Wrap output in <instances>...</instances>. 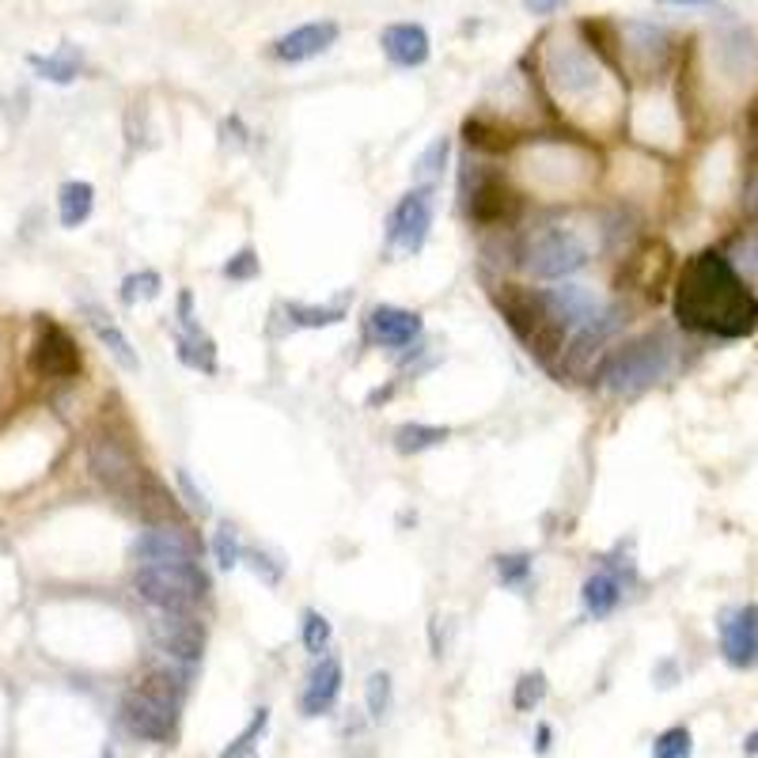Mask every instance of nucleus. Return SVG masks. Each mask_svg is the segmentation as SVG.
Listing matches in <instances>:
<instances>
[{
	"mask_svg": "<svg viewBox=\"0 0 758 758\" xmlns=\"http://www.w3.org/2000/svg\"><path fill=\"white\" fill-rule=\"evenodd\" d=\"M599 58L584 42L554 38L546 50V80L561 99H588L599 88Z\"/></svg>",
	"mask_w": 758,
	"mask_h": 758,
	"instance_id": "nucleus-8",
	"label": "nucleus"
},
{
	"mask_svg": "<svg viewBox=\"0 0 758 758\" xmlns=\"http://www.w3.org/2000/svg\"><path fill=\"white\" fill-rule=\"evenodd\" d=\"M178 326H183V331L175 334V353H178V361H183L186 369L213 376V372H216V341L209 338L206 331H201V323L194 319V311L178 315Z\"/></svg>",
	"mask_w": 758,
	"mask_h": 758,
	"instance_id": "nucleus-21",
	"label": "nucleus"
},
{
	"mask_svg": "<svg viewBox=\"0 0 758 758\" xmlns=\"http://www.w3.org/2000/svg\"><path fill=\"white\" fill-rule=\"evenodd\" d=\"M88 463H91V471H96V479L103 482L114 497L129 501L133 508H140V512H148V501H167L163 489L152 482V474L140 467L129 440L114 433V428H96V433H91Z\"/></svg>",
	"mask_w": 758,
	"mask_h": 758,
	"instance_id": "nucleus-2",
	"label": "nucleus"
},
{
	"mask_svg": "<svg viewBox=\"0 0 758 758\" xmlns=\"http://www.w3.org/2000/svg\"><path fill=\"white\" fill-rule=\"evenodd\" d=\"M744 751H747V755H758V729L744 740Z\"/></svg>",
	"mask_w": 758,
	"mask_h": 758,
	"instance_id": "nucleus-43",
	"label": "nucleus"
},
{
	"mask_svg": "<svg viewBox=\"0 0 758 758\" xmlns=\"http://www.w3.org/2000/svg\"><path fill=\"white\" fill-rule=\"evenodd\" d=\"M660 4H671V8H717L721 0H660Z\"/></svg>",
	"mask_w": 758,
	"mask_h": 758,
	"instance_id": "nucleus-42",
	"label": "nucleus"
},
{
	"mask_svg": "<svg viewBox=\"0 0 758 758\" xmlns=\"http://www.w3.org/2000/svg\"><path fill=\"white\" fill-rule=\"evenodd\" d=\"M119 717L129 736L148 740V744H167V740L175 736L178 709L167 706L163 698H156V694H148L145 686H133L126 698H122Z\"/></svg>",
	"mask_w": 758,
	"mask_h": 758,
	"instance_id": "nucleus-10",
	"label": "nucleus"
},
{
	"mask_svg": "<svg viewBox=\"0 0 758 758\" xmlns=\"http://www.w3.org/2000/svg\"><path fill=\"white\" fill-rule=\"evenodd\" d=\"M103 758H114V755H111V751H107V755H103Z\"/></svg>",
	"mask_w": 758,
	"mask_h": 758,
	"instance_id": "nucleus-44",
	"label": "nucleus"
},
{
	"mask_svg": "<svg viewBox=\"0 0 758 758\" xmlns=\"http://www.w3.org/2000/svg\"><path fill=\"white\" fill-rule=\"evenodd\" d=\"M569 0H523V8H527L531 15H554V12H561Z\"/></svg>",
	"mask_w": 758,
	"mask_h": 758,
	"instance_id": "nucleus-40",
	"label": "nucleus"
},
{
	"mask_svg": "<svg viewBox=\"0 0 758 758\" xmlns=\"http://www.w3.org/2000/svg\"><path fill=\"white\" fill-rule=\"evenodd\" d=\"M433 228V190L418 186L410 190L387 216V244L402 254H418Z\"/></svg>",
	"mask_w": 758,
	"mask_h": 758,
	"instance_id": "nucleus-11",
	"label": "nucleus"
},
{
	"mask_svg": "<svg viewBox=\"0 0 758 758\" xmlns=\"http://www.w3.org/2000/svg\"><path fill=\"white\" fill-rule=\"evenodd\" d=\"M30 69L50 84H73L84 73V53L73 42H61L53 53H30Z\"/></svg>",
	"mask_w": 758,
	"mask_h": 758,
	"instance_id": "nucleus-23",
	"label": "nucleus"
},
{
	"mask_svg": "<svg viewBox=\"0 0 758 758\" xmlns=\"http://www.w3.org/2000/svg\"><path fill=\"white\" fill-rule=\"evenodd\" d=\"M497 308H501L505 323L512 326L515 338L527 346V353L535 361L550 364V357H558L566 349V331L558 326V319L550 315L543 293H531L520 285H501L494 293Z\"/></svg>",
	"mask_w": 758,
	"mask_h": 758,
	"instance_id": "nucleus-4",
	"label": "nucleus"
},
{
	"mask_svg": "<svg viewBox=\"0 0 758 758\" xmlns=\"http://www.w3.org/2000/svg\"><path fill=\"white\" fill-rule=\"evenodd\" d=\"M550 740H554L550 724H538V732H535V751H538V755H546V751H550Z\"/></svg>",
	"mask_w": 758,
	"mask_h": 758,
	"instance_id": "nucleus-41",
	"label": "nucleus"
},
{
	"mask_svg": "<svg viewBox=\"0 0 758 758\" xmlns=\"http://www.w3.org/2000/svg\"><path fill=\"white\" fill-rule=\"evenodd\" d=\"M622 53H630L637 61V69L653 73L668 61L671 53V35L656 23H626V38H622Z\"/></svg>",
	"mask_w": 758,
	"mask_h": 758,
	"instance_id": "nucleus-20",
	"label": "nucleus"
},
{
	"mask_svg": "<svg viewBox=\"0 0 758 758\" xmlns=\"http://www.w3.org/2000/svg\"><path fill=\"white\" fill-rule=\"evenodd\" d=\"M96 209V186L84 183V178H73L58 190V221L61 228H80L84 221Z\"/></svg>",
	"mask_w": 758,
	"mask_h": 758,
	"instance_id": "nucleus-25",
	"label": "nucleus"
},
{
	"mask_svg": "<svg viewBox=\"0 0 758 758\" xmlns=\"http://www.w3.org/2000/svg\"><path fill=\"white\" fill-rule=\"evenodd\" d=\"M369 331L383 349H406L421 338L425 323H421L418 311L395 308V303H376V308L369 311Z\"/></svg>",
	"mask_w": 758,
	"mask_h": 758,
	"instance_id": "nucleus-18",
	"label": "nucleus"
},
{
	"mask_svg": "<svg viewBox=\"0 0 758 758\" xmlns=\"http://www.w3.org/2000/svg\"><path fill=\"white\" fill-rule=\"evenodd\" d=\"M133 558L137 566H167V561H198V543L186 535L183 527L171 523H156L152 531L133 543Z\"/></svg>",
	"mask_w": 758,
	"mask_h": 758,
	"instance_id": "nucleus-16",
	"label": "nucleus"
},
{
	"mask_svg": "<svg viewBox=\"0 0 758 758\" xmlns=\"http://www.w3.org/2000/svg\"><path fill=\"white\" fill-rule=\"evenodd\" d=\"M691 755H694V736H691V729H683V724L660 732L653 744V758H691Z\"/></svg>",
	"mask_w": 758,
	"mask_h": 758,
	"instance_id": "nucleus-35",
	"label": "nucleus"
},
{
	"mask_svg": "<svg viewBox=\"0 0 758 758\" xmlns=\"http://www.w3.org/2000/svg\"><path fill=\"white\" fill-rule=\"evenodd\" d=\"M224 277L228 281H254L258 277V254L251 251V247H244V251H236L224 262Z\"/></svg>",
	"mask_w": 758,
	"mask_h": 758,
	"instance_id": "nucleus-38",
	"label": "nucleus"
},
{
	"mask_svg": "<svg viewBox=\"0 0 758 758\" xmlns=\"http://www.w3.org/2000/svg\"><path fill=\"white\" fill-rule=\"evenodd\" d=\"M148 633H152V645L160 648L163 656H171L175 663H194L206 653V630L194 614H175V611H156L152 622H148Z\"/></svg>",
	"mask_w": 758,
	"mask_h": 758,
	"instance_id": "nucleus-12",
	"label": "nucleus"
},
{
	"mask_svg": "<svg viewBox=\"0 0 758 758\" xmlns=\"http://www.w3.org/2000/svg\"><path fill=\"white\" fill-rule=\"evenodd\" d=\"M288 323L303 326V331H323V326H338L346 323V308H311V303H285Z\"/></svg>",
	"mask_w": 758,
	"mask_h": 758,
	"instance_id": "nucleus-28",
	"label": "nucleus"
},
{
	"mask_svg": "<svg viewBox=\"0 0 758 758\" xmlns=\"http://www.w3.org/2000/svg\"><path fill=\"white\" fill-rule=\"evenodd\" d=\"M448 156H451V140L448 137H436L433 145H428L425 152L413 160V178H418V186H428V190H433V186L444 178Z\"/></svg>",
	"mask_w": 758,
	"mask_h": 758,
	"instance_id": "nucleus-27",
	"label": "nucleus"
},
{
	"mask_svg": "<svg viewBox=\"0 0 758 758\" xmlns=\"http://www.w3.org/2000/svg\"><path fill=\"white\" fill-rule=\"evenodd\" d=\"M331 637H334V630H331V622H326V614H319V611H303V622H300V641H303V648H308L311 656H323L326 648H331Z\"/></svg>",
	"mask_w": 758,
	"mask_h": 758,
	"instance_id": "nucleus-33",
	"label": "nucleus"
},
{
	"mask_svg": "<svg viewBox=\"0 0 758 758\" xmlns=\"http://www.w3.org/2000/svg\"><path fill=\"white\" fill-rule=\"evenodd\" d=\"M463 133H467V140H471L474 148H482V152H508V145H512V140H508V129H497V126H489L486 119H467L463 122Z\"/></svg>",
	"mask_w": 758,
	"mask_h": 758,
	"instance_id": "nucleus-30",
	"label": "nucleus"
},
{
	"mask_svg": "<svg viewBox=\"0 0 758 758\" xmlns=\"http://www.w3.org/2000/svg\"><path fill=\"white\" fill-rule=\"evenodd\" d=\"M133 588L156 611L194 614L209 596V576L198 561H167V566H137Z\"/></svg>",
	"mask_w": 758,
	"mask_h": 758,
	"instance_id": "nucleus-5",
	"label": "nucleus"
},
{
	"mask_svg": "<svg viewBox=\"0 0 758 758\" xmlns=\"http://www.w3.org/2000/svg\"><path fill=\"white\" fill-rule=\"evenodd\" d=\"M494 569H497V581H501L505 588H527L531 584V554H523V550L494 558Z\"/></svg>",
	"mask_w": 758,
	"mask_h": 758,
	"instance_id": "nucleus-32",
	"label": "nucleus"
},
{
	"mask_svg": "<svg viewBox=\"0 0 758 758\" xmlns=\"http://www.w3.org/2000/svg\"><path fill=\"white\" fill-rule=\"evenodd\" d=\"M341 27L334 20H311V23H300V27H293L288 35H281L277 42H273V58L281 61V65H303V61L319 58V53H326L334 42H338Z\"/></svg>",
	"mask_w": 758,
	"mask_h": 758,
	"instance_id": "nucleus-14",
	"label": "nucleus"
},
{
	"mask_svg": "<svg viewBox=\"0 0 758 758\" xmlns=\"http://www.w3.org/2000/svg\"><path fill=\"white\" fill-rule=\"evenodd\" d=\"M364 701H369V717L383 721L390 713V675L387 671H372L369 683H364Z\"/></svg>",
	"mask_w": 758,
	"mask_h": 758,
	"instance_id": "nucleus-37",
	"label": "nucleus"
},
{
	"mask_svg": "<svg viewBox=\"0 0 758 758\" xmlns=\"http://www.w3.org/2000/svg\"><path fill=\"white\" fill-rule=\"evenodd\" d=\"M451 436V428L444 425H425V421H406V425L395 428V451L398 456H421L428 448H440L444 440Z\"/></svg>",
	"mask_w": 758,
	"mask_h": 758,
	"instance_id": "nucleus-26",
	"label": "nucleus"
},
{
	"mask_svg": "<svg viewBox=\"0 0 758 758\" xmlns=\"http://www.w3.org/2000/svg\"><path fill=\"white\" fill-rule=\"evenodd\" d=\"M546 691H550V686H546V675H543V671H523L520 683H515L512 706L520 709V713H531V709L543 706Z\"/></svg>",
	"mask_w": 758,
	"mask_h": 758,
	"instance_id": "nucleus-34",
	"label": "nucleus"
},
{
	"mask_svg": "<svg viewBox=\"0 0 758 758\" xmlns=\"http://www.w3.org/2000/svg\"><path fill=\"white\" fill-rule=\"evenodd\" d=\"M546 308H550V315L558 319V326L566 334H576L584 331V326H592L599 315L607 311V303L599 300L596 293H588V288L581 285H558V288H546L543 293Z\"/></svg>",
	"mask_w": 758,
	"mask_h": 758,
	"instance_id": "nucleus-15",
	"label": "nucleus"
},
{
	"mask_svg": "<svg viewBox=\"0 0 758 758\" xmlns=\"http://www.w3.org/2000/svg\"><path fill=\"white\" fill-rule=\"evenodd\" d=\"M84 315H88V326L96 331V338L107 346V353H111L114 361L122 364V369L137 372V369H140V357L133 353V346H129L126 334H122L119 326L111 323V315H107V311H99L96 303H84Z\"/></svg>",
	"mask_w": 758,
	"mask_h": 758,
	"instance_id": "nucleus-24",
	"label": "nucleus"
},
{
	"mask_svg": "<svg viewBox=\"0 0 758 758\" xmlns=\"http://www.w3.org/2000/svg\"><path fill=\"white\" fill-rule=\"evenodd\" d=\"M175 479H178V489H183L186 505H190V508H194V512H198V515H201V520H206V515H209V512H213V505H209V501H206V494H201V489H198V486H194V479H190V474H186V471H178V474H175Z\"/></svg>",
	"mask_w": 758,
	"mask_h": 758,
	"instance_id": "nucleus-39",
	"label": "nucleus"
},
{
	"mask_svg": "<svg viewBox=\"0 0 758 758\" xmlns=\"http://www.w3.org/2000/svg\"><path fill=\"white\" fill-rule=\"evenodd\" d=\"M459 198L479 228H501L520 216V194L508 186V178L497 167H482V163H467Z\"/></svg>",
	"mask_w": 758,
	"mask_h": 758,
	"instance_id": "nucleus-6",
	"label": "nucleus"
},
{
	"mask_svg": "<svg viewBox=\"0 0 758 758\" xmlns=\"http://www.w3.org/2000/svg\"><path fill=\"white\" fill-rule=\"evenodd\" d=\"M622 592H626V581H622V576H614L611 569H596V573L584 581L581 604H584V611H588L592 619H607V614L619 611Z\"/></svg>",
	"mask_w": 758,
	"mask_h": 758,
	"instance_id": "nucleus-22",
	"label": "nucleus"
},
{
	"mask_svg": "<svg viewBox=\"0 0 758 758\" xmlns=\"http://www.w3.org/2000/svg\"><path fill=\"white\" fill-rule=\"evenodd\" d=\"M30 372L38 380H76L84 369V357L76 338L65 331V326L42 319L35 334V346H30Z\"/></svg>",
	"mask_w": 758,
	"mask_h": 758,
	"instance_id": "nucleus-9",
	"label": "nucleus"
},
{
	"mask_svg": "<svg viewBox=\"0 0 758 758\" xmlns=\"http://www.w3.org/2000/svg\"><path fill=\"white\" fill-rule=\"evenodd\" d=\"M520 265L531 277L561 281V277H573L576 270L588 265V247L566 228H543L523 244Z\"/></svg>",
	"mask_w": 758,
	"mask_h": 758,
	"instance_id": "nucleus-7",
	"label": "nucleus"
},
{
	"mask_svg": "<svg viewBox=\"0 0 758 758\" xmlns=\"http://www.w3.org/2000/svg\"><path fill=\"white\" fill-rule=\"evenodd\" d=\"M213 558L221 569H236L239 561H244V546H239V535L232 523H221V527L213 531Z\"/></svg>",
	"mask_w": 758,
	"mask_h": 758,
	"instance_id": "nucleus-36",
	"label": "nucleus"
},
{
	"mask_svg": "<svg viewBox=\"0 0 758 758\" xmlns=\"http://www.w3.org/2000/svg\"><path fill=\"white\" fill-rule=\"evenodd\" d=\"M721 633V656L732 668H751L758 663V604L732 607L717 622Z\"/></svg>",
	"mask_w": 758,
	"mask_h": 758,
	"instance_id": "nucleus-13",
	"label": "nucleus"
},
{
	"mask_svg": "<svg viewBox=\"0 0 758 758\" xmlns=\"http://www.w3.org/2000/svg\"><path fill=\"white\" fill-rule=\"evenodd\" d=\"M675 319L686 331L713 338H751L758 331V296L721 251L686 258L675 281Z\"/></svg>",
	"mask_w": 758,
	"mask_h": 758,
	"instance_id": "nucleus-1",
	"label": "nucleus"
},
{
	"mask_svg": "<svg viewBox=\"0 0 758 758\" xmlns=\"http://www.w3.org/2000/svg\"><path fill=\"white\" fill-rule=\"evenodd\" d=\"M383 58L395 69H421L433 53V38L421 23H390L380 35Z\"/></svg>",
	"mask_w": 758,
	"mask_h": 758,
	"instance_id": "nucleus-17",
	"label": "nucleus"
},
{
	"mask_svg": "<svg viewBox=\"0 0 758 758\" xmlns=\"http://www.w3.org/2000/svg\"><path fill=\"white\" fill-rule=\"evenodd\" d=\"M341 683H346V675H341L338 656H319V663L308 675V686H303V694H300V713L303 717L331 713L334 701H338V694H341Z\"/></svg>",
	"mask_w": 758,
	"mask_h": 758,
	"instance_id": "nucleus-19",
	"label": "nucleus"
},
{
	"mask_svg": "<svg viewBox=\"0 0 758 758\" xmlns=\"http://www.w3.org/2000/svg\"><path fill=\"white\" fill-rule=\"evenodd\" d=\"M265 729H270V709H254L251 724H247V729L239 732V736L232 740L228 747H224L221 758H247V755H254V747L262 744Z\"/></svg>",
	"mask_w": 758,
	"mask_h": 758,
	"instance_id": "nucleus-29",
	"label": "nucleus"
},
{
	"mask_svg": "<svg viewBox=\"0 0 758 758\" xmlns=\"http://www.w3.org/2000/svg\"><path fill=\"white\" fill-rule=\"evenodd\" d=\"M671 372V346L660 334H645L633 338L622 349L607 353L596 369V380L611 395H641V390L656 387Z\"/></svg>",
	"mask_w": 758,
	"mask_h": 758,
	"instance_id": "nucleus-3",
	"label": "nucleus"
},
{
	"mask_svg": "<svg viewBox=\"0 0 758 758\" xmlns=\"http://www.w3.org/2000/svg\"><path fill=\"white\" fill-rule=\"evenodd\" d=\"M163 288V277L156 270H140V273H129L126 281H122V303L126 308H137L140 300H156Z\"/></svg>",
	"mask_w": 758,
	"mask_h": 758,
	"instance_id": "nucleus-31",
	"label": "nucleus"
}]
</instances>
